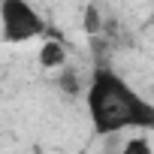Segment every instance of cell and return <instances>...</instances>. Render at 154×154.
I'll return each instance as SVG.
<instances>
[{"label":"cell","instance_id":"7a4b0ae2","mask_svg":"<svg viewBox=\"0 0 154 154\" xmlns=\"http://www.w3.org/2000/svg\"><path fill=\"white\" fill-rule=\"evenodd\" d=\"M0 36L3 42H30L45 36V18L30 0H0Z\"/></svg>","mask_w":154,"mask_h":154},{"label":"cell","instance_id":"3957f363","mask_svg":"<svg viewBox=\"0 0 154 154\" xmlns=\"http://www.w3.org/2000/svg\"><path fill=\"white\" fill-rule=\"evenodd\" d=\"M39 63H42L45 69H60V66L66 63V48H63V42L45 39L42 48H39Z\"/></svg>","mask_w":154,"mask_h":154},{"label":"cell","instance_id":"277c9868","mask_svg":"<svg viewBox=\"0 0 154 154\" xmlns=\"http://www.w3.org/2000/svg\"><path fill=\"white\" fill-rule=\"evenodd\" d=\"M97 27H100L97 9H88V12H85V30H88V33H97Z\"/></svg>","mask_w":154,"mask_h":154},{"label":"cell","instance_id":"6da1fadb","mask_svg":"<svg viewBox=\"0 0 154 154\" xmlns=\"http://www.w3.org/2000/svg\"><path fill=\"white\" fill-rule=\"evenodd\" d=\"M88 118L94 133L112 136L121 130H154V103H148L112 66H94L88 88Z\"/></svg>","mask_w":154,"mask_h":154},{"label":"cell","instance_id":"5b68a950","mask_svg":"<svg viewBox=\"0 0 154 154\" xmlns=\"http://www.w3.org/2000/svg\"><path fill=\"white\" fill-rule=\"evenodd\" d=\"M124 151H127V154H136V151H151V145H148L145 139H130V142L124 145Z\"/></svg>","mask_w":154,"mask_h":154}]
</instances>
